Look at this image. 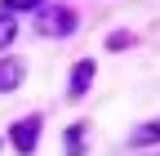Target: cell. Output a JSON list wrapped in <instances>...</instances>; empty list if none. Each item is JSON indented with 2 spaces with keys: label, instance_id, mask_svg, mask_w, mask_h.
Returning <instances> with one entry per match:
<instances>
[{
  "label": "cell",
  "instance_id": "2",
  "mask_svg": "<svg viewBox=\"0 0 160 156\" xmlns=\"http://www.w3.org/2000/svg\"><path fill=\"white\" fill-rule=\"evenodd\" d=\"M9 143H13L18 156H31V152L40 147V116H22V121H13Z\"/></svg>",
  "mask_w": 160,
  "mask_h": 156
},
{
  "label": "cell",
  "instance_id": "5",
  "mask_svg": "<svg viewBox=\"0 0 160 156\" xmlns=\"http://www.w3.org/2000/svg\"><path fill=\"white\" fill-rule=\"evenodd\" d=\"M151 143H160V121H147L133 129V147H151Z\"/></svg>",
  "mask_w": 160,
  "mask_h": 156
},
{
  "label": "cell",
  "instance_id": "8",
  "mask_svg": "<svg viewBox=\"0 0 160 156\" xmlns=\"http://www.w3.org/2000/svg\"><path fill=\"white\" fill-rule=\"evenodd\" d=\"M40 5H45V0H5V5H0V13H36Z\"/></svg>",
  "mask_w": 160,
  "mask_h": 156
},
{
  "label": "cell",
  "instance_id": "7",
  "mask_svg": "<svg viewBox=\"0 0 160 156\" xmlns=\"http://www.w3.org/2000/svg\"><path fill=\"white\" fill-rule=\"evenodd\" d=\"M62 147H67V156H80V147H85V125H71L67 138H62Z\"/></svg>",
  "mask_w": 160,
  "mask_h": 156
},
{
  "label": "cell",
  "instance_id": "9",
  "mask_svg": "<svg viewBox=\"0 0 160 156\" xmlns=\"http://www.w3.org/2000/svg\"><path fill=\"white\" fill-rule=\"evenodd\" d=\"M0 147H5V138H0Z\"/></svg>",
  "mask_w": 160,
  "mask_h": 156
},
{
  "label": "cell",
  "instance_id": "1",
  "mask_svg": "<svg viewBox=\"0 0 160 156\" xmlns=\"http://www.w3.org/2000/svg\"><path fill=\"white\" fill-rule=\"evenodd\" d=\"M76 27H80V18H76L71 5H40L36 9V31L45 36V40H62Z\"/></svg>",
  "mask_w": 160,
  "mask_h": 156
},
{
  "label": "cell",
  "instance_id": "6",
  "mask_svg": "<svg viewBox=\"0 0 160 156\" xmlns=\"http://www.w3.org/2000/svg\"><path fill=\"white\" fill-rule=\"evenodd\" d=\"M13 36H18V18L13 13H0V49L13 45Z\"/></svg>",
  "mask_w": 160,
  "mask_h": 156
},
{
  "label": "cell",
  "instance_id": "3",
  "mask_svg": "<svg viewBox=\"0 0 160 156\" xmlns=\"http://www.w3.org/2000/svg\"><path fill=\"white\" fill-rule=\"evenodd\" d=\"M22 76H27L22 58H0V94H13L22 85Z\"/></svg>",
  "mask_w": 160,
  "mask_h": 156
},
{
  "label": "cell",
  "instance_id": "4",
  "mask_svg": "<svg viewBox=\"0 0 160 156\" xmlns=\"http://www.w3.org/2000/svg\"><path fill=\"white\" fill-rule=\"evenodd\" d=\"M89 81H93V63H89V58H80V63L71 67V85H67V98H85V94H89Z\"/></svg>",
  "mask_w": 160,
  "mask_h": 156
}]
</instances>
